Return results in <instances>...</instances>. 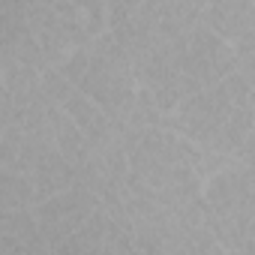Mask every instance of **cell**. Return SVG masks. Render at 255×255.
Wrapping results in <instances>:
<instances>
[{"instance_id": "1", "label": "cell", "mask_w": 255, "mask_h": 255, "mask_svg": "<svg viewBox=\"0 0 255 255\" xmlns=\"http://www.w3.org/2000/svg\"><path fill=\"white\" fill-rule=\"evenodd\" d=\"M60 72L66 75V81H72V87H78L105 111L123 141L144 129L162 126L165 120L153 96L138 87L132 63L111 30H105L87 48L75 51L60 66Z\"/></svg>"}, {"instance_id": "2", "label": "cell", "mask_w": 255, "mask_h": 255, "mask_svg": "<svg viewBox=\"0 0 255 255\" xmlns=\"http://www.w3.org/2000/svg\"><path fill=\"white\" fill-rule=\"evenodd\" d=\"M162 126L207 153L234 159L255 126V93L249 75L234 72L216 87L186 96Z\"/></svg>"}, {"instance_id": "3", "label": "cell", "mask_w": 255, "mask_h": 255, "mask_svg": "<svg viewBox=\"0 0 255 255\" xmlns=\"http://www.w3.org/2000/svg\"><path fill=\"white\" fill-rule=\"evenodd\" d=\"M204 228L228 255H255V168L234 159L204 183Z\"/></svg>"}, {"instance_id": "4", "label": "cell", "mask_w": 255, "mask_h": 255, "mask_svg": "<svg viewBox=\"0 0 255 255\" xmlns=\"http://www.w3.org/2000/svg\"><path fill=\"white\" fill-rule=\"evenodd\" d=\"M24 18L36 33L48 66L60 69L75 51L108 30V3L81 0H24Z\"/></svg>"}, {"instance_id": "5", "label": "cell", "mask_w": 255, "mask_h": 255, "mask_svg": "<svg viewBox=\"0 0 255 255\" xmlns=\"http://www.w3.org/2000/svg\"><path fill=\"white\" fill-rule=\"evenodd\" d=\"M177 72L183 93L192 96L240 72V57L225 39H219L204 21H198L186 36L177 39Z\"/></svg>"}, {"instance_id": "6", "label": "cell", "mask_w": 255, "mask_h": 255, "mask_svg": "<svg viewBox=\"0 0 255 255\" xmlns=\"http://www.w3.org/2000/svg\"><path fill=\"white\" fill-rule=\"evenodd\" d=\"M102 207L105 204H102V198L93 189L75 183L72 189H66V192L42 201V204H36L33 216H36L45 240L51 243V249H57L66 237H72L75 231H81Z\"/></svg>"}, {"instance_id": "7", "label": "cell", "mask_w": 255, "mask_h": 255, "mask_svg": "<svg viewBox=\"0 0 255 255\" xmlns=\"http://www.w3.org/2000/svg\"><path fill=\"white\" fill-rule=\"evenodd\" d=\"M201 21L237 51L240 66L255 54V3H249V0H216V3H204Z\"/></svg>"}, {"instance_id": "8", "label": "cell", "mask_w": 255, "mask_h": 255, "mask_svg": "<svg viewBox=\"0 0 255 255\" xmlns=\"http://www.w3.org/2000/svg\"><path fill=\"white\" fill-rule=\"evenodd\" d=\"M0 255H54L33 210L0 213Z\"/></svg>"}, {"instance_id": "9", "label": "cell", "mask_w": 255, "mask_h": 255, "mask_svg": "<svg viewBox=\"0 0 255 255\" xmlns=\"http://www.w3.org/2000/svg\"><path fill=\"white\" fill-rule=\"evenodd\" d=\"M105 237H108V210L102 207L81 231L66 237L54 255H105Z\"/></svg>"}, {"instance_id": "10", "label": "cell", "mask_w": 255, "mask_h": 255, "mask_svg": "<svg viewBox=\"0 0 255 255\" xmlns=\"http://www.w3.org/2000/svg\"><path fill=\"white\" fill-rule=\"evenodd\" d=\"M171 255H228V252L222 249V243H219L204 225H198L195 231H189V234L171 249Z\"/></svg>"}, {"instance_id": "11", "label": "cell", "mask_w": 255, "mask_h": 255, "mask_svg": "<svg viewBox=\"0 0 255 255\" xmlns=\"http://www.w3.org/2000/svg\"><path fill=\"white\" fill-rule=\"evenodd\" d=\"M105 255H141V249L135 246L132 234L126 225L111 222L108 219V237H105Z\"/></svg>"}, {"instance_id": "12", "label": "cell", "mask_w": 255, "mask_h": 255, "mask_svg": "<svg viewBox=\"0 0 255 255\" xmlns=\"http://www.w3.org/2000/svg\"><path fill=\"white\" fill-rule=\"evenodd\" d=\"M240 165H249V168H255V126H252V132H249V138H246V144L240 147V153L234 156Z\"/></svg>"}, {"instance_id": "13", "label": "cell", "mask_w": 255, "mask_h": 255, "mask_svg": "<svg viewBox=\"0 0 255 255\" xmlns=\"http://www.w3.org/2000/svg\"><path fill=\"white\" fill-rule=\"evenodd\" d=\"M240 72H243V75H255V54H252L243 66H240Z\"/></svg>"}, {"instance_id": "14", "label": "cell", "mask_w": 255, "mask_h": 255, "mask_svg": "<svg viewBox=\"0 0 255 255\" xmlns=\"http://www.w3.org/2000/svg\"><path fill=\"white\" fill-rule=\"evenodd\" d=\"M249 81H252V93H255V75H249Z\"/></svg>"}]
</instances>
